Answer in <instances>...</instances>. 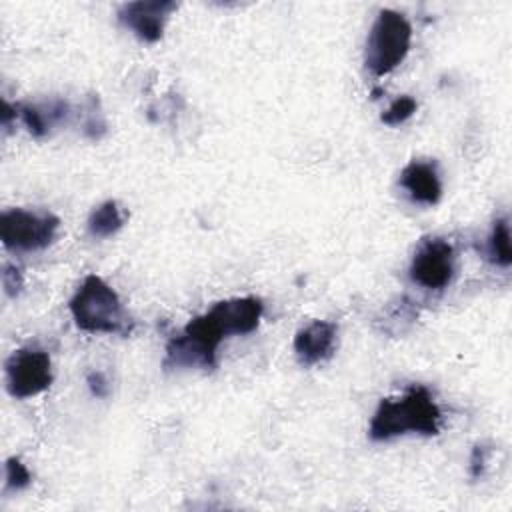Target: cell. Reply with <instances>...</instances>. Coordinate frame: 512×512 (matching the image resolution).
Wrapping results in <instances>:
<instances>
[{
  "mask_svg": "<svg viewBox=\"0 0 512 512\" xmlns=\"http://www.w3.org/2000/svg\"><path fill=\"white\" fill-rule=\"evenodd\" d=\"M412 44V26L402 12L384 8L378 12L376 20L366 38L364 64L374 76L390 74L396 66L404 62Z\"/></svg>",
  "mask_w": 512,
  "mask_h": 512,
  "instance_id": "277c9868",
  "label": "cell"
},
{
  "mask_svg": "<svg viewBox=\"0 0 512 512\" xmlns=\"http://www.w3.org/2000/svg\"><path fill=\"white\" fill-rule=\"evenodd\" d=\"M416 316H418V312H416V308L412 306V302L402 296V298L384 314V318L380 320L382 332L400 334V328L406 330V326H410V324L416 320Z\"/></svg>",
  "mask_w": 512,
  "mask_h": 512,
  "instance_id": "9a60e30c",
  "label": "cell"
},
{
  "mask_svg": "<svg viewBox=\"0 0 512 512\" xmlns=\"http://www.w3.org/2000/svg\"><path fill=\"white\" fill-rule=\"evenodd\" d=\"M442 412L430 390L422 384H412L398 398H382L368 426V436L374 442H386L404 434L436 436L440 432Z\"/></svg>",
  "mask_w": 512,
  "mask_h": 512,
  "instance_id": "7a4b0ae2",
  "label": "cell"
},
{
  "mask_svg": "<svg viewBox=\"0 0 512 512\" xmlns=\"http://www.w3.org/2000/svg\"><path fill=\"white\" fill-rule=\"evenodd\" d=\"M264 304L256 296L216 302L208 312L192 318L166 344L164 368H216V352L224 338L250 334L258 328Z\"/></svg>",
  "mask_w": 512,
  "mask_h": 512,
  "instance_id": "6da1fadb",
  "label": "cell"
},
{
  "mask_svg": "<svg viewBox=\"0 0 512 512\" xmlns=\"http://www.w3.org/2000/svg\"><path fill=\"white\" fill-rule=\"evenodd\" d=\"M6 388L14 398H32L52 384V360L48 352L40 348H20L14 350L6 364Z\"/></svg>",
  "mask_w": 512,
  "mask_h": 512,
  "instance_id": "8992f818",
  "label": "cell"
},
{
  "mask_svg": "<svg viewBox=\"0 0 512 512\" xmlns=\"http://www.w3.org/2000/svg\"><path fill=\"white\" fill-rule=\"evenodd\" d=\"M68 308L74 324L84 332L130 336L134 330V320L116 290L96 274H88L82 280Z\"/></svg>",
  "mask_w": 512,
  "mask_h": 512,
  "instance_id": "3957f363",
  "label": "cell"
},
{
  "mask_svg": "<svg viewBox=\"0 0 512 512\" xmlns=\"http://www.w3.org/2000/svg\"><path fill=\"white\" fill-rule=\"evenodd\" d=\"M2 286H4L6 296L16 298L24 288V278H22L20 268H16L14 264H4V268H2Z\"/></svg>",
  "mask_w": 512,
  "mask_h": 512,
  "instance_id": "ac0fdd59",
  "label": "cell"
},
{
  "mask_svg": "<svg viewBox=\"0 0 512 512\" xmlns=\"http://www.w3.org/2000/svg\"><path fill=\"white\" fill-rule=\"evenodd\" d=\"M416 108H418V102L412 96H400L382 112L380 120L386 126H400L414 116Z\"/></svg>",
  "mask_w": 512,
  "mask_h": 512,
  "instance_id": "2e32d148",
  "label": "cell"
},
{
  "mask_svg": "<svg viewBox=\"0 0 512 512\" xmlns=\"http://www.w3.org/2000/svg\"><path fill=\"white\" fill-rule=\"evenodd\" d=\"M410 278L426 290L446 288L456 272L454 246L438 236L424 238L410 262Z\"/></svg>",
  "mask_w": 512,
  "mask_h": 512,
  "instance_id": "52a82bcc",
  "label": "cell"
},
{
  "mask_svg": "<svg viewBox=\"0 0 512 512\" xmlns=\"http://www.w3.org/2000/svg\"><path fill=\"white\" fill-rule=\"evenodd\" d=\"M398 184L414 202L424 206H434L442 198V180L434 160L408 162L400 172Z\"/></svg>",
  "mask_w": 512,
  "mask_h": 512,
  "instance_id": "30bf717a",
  "label": "cell"
},
{
  "mask_svg": "<svg viewBox=\"0 0 512 512\" xmlns=\"http://www.w3.org/2000/svg\"><path fill=\"white\" fill-rule=\"evenodd\" d=\"M32 484V474L26 464L12 456L6 460V488L8 490H24Z\"/></svg>",
  "mask_w": 512,
  "mask_h": 512,
  "instance_id": "e0dca14e",
  "label": "cell"
},
{
  "mask_svg": "<svg viewBox=\"0 0 512 512\" xmlns=\"http://www.w3.org/2000/svg\"><path fill=\"white\" fill-rule=\"evenodd\" d=\"M58 228L60 218L48 210L10 208L0 216V240L8 250H44L56 240Z\"/></svg>",
  "mask_w": 512,
  "mask_h": 512,
  "instance_id": "5b68a950",
  "label": "cell"
},
{
  "mask_svg": "<svg viewBox=\"0 0 512 512\" xmlns=\"http://www.w3.org/2000/svg\"><path fill=\"white\" fill-rule=\"evenodd\" d=\"M82 132L90 140H100L108 132V122L98 94H88L82 104Z\"/></svg>",
  "mask_w": 512,
  "mask_h": 512,
  "instance_id": "5bb4252c",
  "label": "cell"
},
{
  "mask_svg": "<svg viewBox=\"0 0 512 512\" xmlns=\"http://www.w3.org/2000/svg\"><path fill=\"white\" fill-rule=\"evenodd\" d=\"M486 254L490 262L496 266L508 268L512 264V248H510V226L508 218H496L492 232L486 242Z\"/></svg>",
  "mask_w": 512,
  "mask_h": 512,
  "instance_id": "4fadbf2b",
  "label": "cell"
},
{
  "mask_svg": "<svg viewBox=\"0 0 512 512\" xmlns=\"http://www.w3.org/2000/svg\"><path fill=\"white\" fill-rule=\"evenodd\" d=\"M488 454H490V448L484 446V444H476L472 448V454H470V478H480L486 470V462H488Z\"/></svg>",
  "mask_w": 512,
  "mask_h": 512,
  "instance_id": "ffe728a7",
  "label": "cell"
},
{
  "mask_svg": "<svg viewBox=\"0 0 512 512\" xmlns=\"http://www.w3.org/2000/svg\"><path fill=\"white\" fill-rule=\"evenodd\" d=\"M124 226V212L116 200H106L92 210L88 218V232L94 238H110Z\"/></svg>",
  "mask_w": 512,
  "mask_h": 512,
  "instance_id": "7c38bea8",
  "label": "cell"
},
{
  "mask_svg": "<svg viewBox=\"0 0 512 512\" xmlns=\"http://www.w3.org/2000/svg\"><path fill=\"white\" fill-rule=\"evenodd\" d=\"M86 384L94 398H106L110 394V382H108L106 374L100 370H90L86 374Z\"/></svg>",
  "mask_w": 512,
  "mask_h": 512,
  "instance_id": "d6986e66",
  "label": "cell"
},
{
  "mask_svg": "<svg viewBox=\"0 0 512 512\" xmlns=\"http://www.w3.org/2000/svg\"><path fill=\"white\" fill-rule=\"evenodd\" d=\"M18 118L28 132L36 138L50 134L56 126L66 124L70 118V104L62 98H50L44 102H18L14 104Z\"/></svg>",
  "mask_w": 512,
  "mask_h": 512,
  "instance_id": "8fae6325",
  "label": "cell"
},
{
  "mask_svg": "<svg viewBox=\"0 0 512 512\" xmlns=\"http://www.w3.org/2000/svg\"><path fill=\"white\" fill-rule=\"evenodd\" d=\"M178 8L172 0H138L118 8V20L122 26L134 32L142 42L154 44L162 38L168 16Z\"/></svg>",
  "mask_w": 512,
  "mask_h": 512,
  "instance_id": "ba28073f",
  "label": "cell"
},
{
  "mask_svg": "<svg viewBox=\"0 0 512 512\" xmlns=\"http://www.w3.org/2000/svg\"><path fill=\"white\" fill-rule=\"evenodd\" d=\"M338 326L328 320H312L294 336V352L300 364L314 366L328 360L336 350Z\"/></svg>",
  "mask_w": 512,
  "mask_h": 512,
  "instance_id": "9c48e42d",
  "label": "cell"
}]
</instances>
